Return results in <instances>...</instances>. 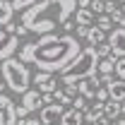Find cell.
<instances>
[{"mask_svg":"<svg viewBox=\"0 0 125 125\" xmlns=\"http://www.w3.org/2000/svg\"><path fill=\"white\" fill-rule=\"evenodd\" d=\"M10 2H12V7H15V10H22V12H24V10L34 7V5H36V2H41V0H10Z\"/></svg>","mask_w":125,"mask_h":125,"instance_id":"obj_21","label":"cell"},{"mask_svg":"<svg viewBox=\"0 0 125 125\" xmlns=\"http://www.w3.org/2000/svg\"><path fill=\"white\" fill-rule=\"evenodd\" d=\"M120 29H125V19H123V24H120Z\"/></svg>","mask_w":125,"mask_h":125,"instance_id":"obj_40","label":"cell"},{"mask_svg":"<svg viewBox=\"0 0 125 125\" xmlns=\"http://www.w3.org/2000/svg\"><path fill=\"white\" fill-rule=\"evenodd\" d=\"M75 31H77V36H75V39H87V31H89V27H75Z\"/></svg>","mask_w":125,"mask_h":125,"instance_id":"obj_31","label":"cell"},{"mask_svg":"<svg viewBox=\"0 0 125 125\" xmlns=\"http://www.w3.org/2000/svg\"><path fill=\"white\" fill-rule=\"evenodd\" d=\"M19 125H22V123H19Z\"/></svg>","mask_w":125,"mask_h":125,"instance_id":"obj_42","label":"cell"},{"mask_svg":"<svg viewBox=\"0 0 125 125\" xmlns=\"http://www.w3.org/2000/svg\"><path fill=\"white\" fill-rule=\"evenodd\" d=\"M62 92H65V96L75 99V96L79 94V89H77V84H65V89H62Z\"/></svg>","mask_w":125,"mask_h":125,"instance_id":"obj_28","label":"cell"},{"mask_svg":"<svg viewBox=\"0 0 125 125\" xmlns=\"http://www.w3.org/2000/svg\"><path fill=\"white\" fill-rule=\"evenodd\" d=\"M99 118H104V104H94L92 108L84 111V125H94Z\"/></svg>","mask_w":125,"mask_h":125,"instance_id":"obj_15","label":"cell"},{"mask_svg":"<svg viewBox=\"0 0 125 125\" xmlns=\"http://www.w3.org/2000/svg\"><path fill=\"white\" fill-rule=\"evenodd\" d=\"M120 113H123V111H120V104H118V101H106V104H104V118H106V120H111V123L118 120Z\"/></svg>","mask_w":125,"mask_h":125,"instance_id":"obj_16","label":"cell"},{"mask_svg":"<svg viewBox=\"0 0 125 125\" xmlns=\"http://www.w3.org/2000/svg\"><path fill=\"white\" fill-rule=\"evenodd\" d=\"M31 84H36V87H39V92H43V94H53L55 89H58L55 77H53V75H48V72H36V75L31 77Z\"/></svg>","mask_w":125,"mask_h":125,"instance_id":"obj_9","label":"cell"},{"mask_svg":"<svg viewBox=\"0 0 125 125\" xmlns=\"http://www.w3.org/2000/svg\"><path fill=\"white\" fill-rule=\"evenodd\" d=\"M120 111H123V115H125V101H123V104H120Z\"/></svg>","mask_w":125,"mask_h":125,"instance_id":"obj_39","label":"cell"},{"mask_svg":"<svg viewBox=\"0 0 125 125\" xmlns=\"http://www.w3.org/2000/svg\"><path fill=\"white\" fill-rule=\"evenodd\" d=\"M94 51H96L99 60H104V58H111V46H108V43H99V46L94 48Z\"/></svg>","mask_w":125,"mask_h":125,"instance_id":"obj_24","label":"cell"},{"mask_svg":"<svg viewBox=\"0 0 125 125\" xmlns=\"http://www.w3.org/2000/svg\"><path fill=\"white\" fill-rule=\"evenodd\" d=\"M87 41H89L92 48H96L99 43H106V34L99 29V27H89V31H87Z\"/></svg>","mask_w":125,"mask_h":125,"instance_id":"obj_17","label":"cell"},{"mask_svg":"<svg viewBox=\"0 0 125 125\" xmlns=\"http://www.w3.org/2000/svg\"><path fill=\"white\" fill-rule=\"evenodd\" d=\"M58 125H84V113L75 111V108H65V113H62Z\"/></svg>","mask_w":125,"mask_h":125,"instance_id":"obj_13","label":"cell"},{"mask_svg":"<svg viewBox=\"0 0 125 125\" xmlns=\"http://www.w3.org/2000/svg\"><path fill=\"white\" fill-rule=\"evenodd\" d=\"M113 67H115V58L111 55V58H104V60H99V67H96V72H101V75H113Z\"/></svg>","mask_w":125,"mask_h":125,"instance_id":"obj_19","label":"cell"},{"mask_svg":"<svg viewBox=\"0 0 125 125\" xmlns=\"http://www.w3.org/2000/svg\"><path fill=\"white\" fill-rule=\"evenodd\" d=\"M120 5H125V0H120Z\"/></svg>","mask_w":125,"mask_h":125,"instance_id":"obj_41","label":"cell"},{"mask_svg":"<svg viewBox=\"0 0 125 125\" xmlns=\"http://www.w3.org/2000/svg\"><path fill=\"white\" fill-rule=\"evenodd\" d=\"M94 99H96V104H106V101H111V99H108V89H106V87H101V89L96 92Z\"/></svg>","mask_w":125,"mask_h":125,"instance_id":"obj_26","label":"cell"},{"mask_svg":"<svg viewBox=\"0 0 125 125\" xmlns=\"http://www.w3.org/2000/svg\"><path fill=\"white\" fill-rule=\"evenodd\" d=\"M72 108H75V111H82V113H84V111H87V99L77 94V96L72 99Z\"/></svg>","mask_w":125,"mask_h":125,"instance_id":"obj_25","label":"cell"},{"mask_svg":"<svg viewBox=\"0 0 125 125\" xmlns=\"http://www.w3.org/2000/svg\"><path fill=\"white\" fill-rule=\"evenodd\" d=\"M96 67H99L96 51L92 46H84L77 58L60 72V84H75V82H82V79H89L96 75Z\"/></svg>","mask_w":125,"mask_h":125,"instance_id":"obj_3","label":"cell"},{"mask_svg":"<svg viewBox=\"0 0 125 125\" xmlns=\"http://www.w3.org/2000/svg\"><path fill=\"white\" fill-rule=\"evenodd\" d=\"M62 29H65V31H67V34H70V31L75 29V24H72V22H65V24H62Z\"/></svg>","mask_w":125,"mask_h":125,"instance_id":"obj_35","label":"cell"},{"mask_svg":"<svg viewBox=\"0 0 125 125\" xmlns=\"http://www.w3.org/2000/svg\"><path fill=\"white\" fill-rule=\"evenodd\" d=\"M77 89H79V96H84V99H94L96 92L101 89V82H99V77L94 75V77H89V79L77 82Z\"/></svg>","mask_w":125,"mask_h":125,"instance_id":"obj_10","label":"cell"},{"mask_svg":"<svg viewBox=\"0 0 125 125\" xmlns=\"http://www.w3.org/2000/svg\"><path fill=\"white\" fill-rule=\"evenodd\" d=\"M12 15H15L12 2H10V0H0V29L12 22Z\"/></svg>","mask_w":125,"mask_h":125,"instance_id":"obj_14","label":"cell"},{"mask_svg":"<svg viewBox=\"0 0 125 125\" xmlns=\"http://www.w3.org/2000/svg\"><path fill=\"white\" fill-rule=\"evenodd\" d=\"M94 125H111V120H106V118H99V120H96Z\"/></svg>","mask_w":125,"mask_h":125,"instance_id":"obj_36","label":"cell"},{"mask_svg":"<svg viewBox=\"0 0 125 125\" xmlns=\"http://www.w3.org/2000/svg\"><path fill=\"white\" fill-rule=\"evenodd\" d=\"M22 106L29 111H41L43 108V104H41V94L39 92H34V89H29L27 94H22Z\"/></svg>","mask_w":125,"mask_h":125,"instance_id":"obj_11","label":"cell"},{"mask_svg":"<svg viewBox=\"0 0 125 125\" xmlns=\"http://www.w3.org/2000/svg\"><path fill=\"white\" fill-rule=\"evenodd\" d=\"M106 43L111 46V55L118 60V58H125V29L115 27L111 31V36L106 39Z\"/></svg>","mask_w":125,"mask_h":125,"instance_id":"obj_5","label":"cell"},{"mask_svg":"<svg viewBox=\"0 0 125 125\" xmlns=\"http://www.w3.org/2000/svg\"><path fill=\"white\" fill-rule=\"evenodd\" d=\"M24 34H27V29H24L22 24H17V31H15V36H17V39H19V36H24Z\"/></svg>","mask_w":125,"mask_h":125,"instance_id":"obj_34","label":"cell"},{"mask_svg":"<svg viewBox=\"0 0 125 125\" xmlns=\"http://www.w3.org/2000/svg\"><path fill=\"white\" fill-rule=\"evenodd\" d=\"M0 77L5 82V87H10L15 94H27L31 84V72L29 65L19 60V58H7L0 62Z\"/></svg>","mask_w":125,"mask_h":125,"instance_id":"obj_4","label":"cell"},{"mask_svg":"<svg viewBox=\"0 0 125 125\" xmlns=\"http://www.w3.org/2000/svg\"><path fill=\"white\" fill-rule=\"evenodd\" d=\"M62 113H65V106L62 104H51V106H43V108L39 111V120L43 125H58L62 118Z\"/></svg>","mask_w":125,"mask_h":125,"instance_id":"obj_7","label":"cell"},{"mask_svg":"<svg viewBox=\"0 0 125 125\" xmlns=\"http://www.w3.org/2000/svg\"><path fill=\"white\" fill-rule=\"evenodd\" d=\"M79 41L72 34H48L39 36V41L24 43L19 48V60L24 65H36V72L60 75L62 70L79 55Z\"/></svg>","mask_w":125,"mask_h":125,"instance_id":"obj_1","label":"cell"},{"mask_svg":"<svg viewBox=\"0 0 125 125\" xmlns=\"http://www.w3.org/2000/svg\"><path fill=\"white\" fill-rule=\"evenodd\" d=\"M19 123H22V125H43L39 118H27V120H19Z\"/></svg>","mask_w":125,"mask_h":125,"instance_id":"obj_33","label":"cell"},{"mask_svg":"<svg viewBox=\"0 0 125 125\" xmlns=\"http://www.w3.org/2000/svg\"><path fill=\"white\" fill-rule=\"evenodd\" d=\"M111 17V22H113V24H118V27H120V24H123V12H120V10H115V12H113V15H108Z\"/></svg>","mask_w":125,"mask_h":125,"instance_id":"obj_29","label":"cell"},{"mask_svg":"<svg viewBox=\"0 0 125 125\" xmlns=\"http://www.w3.org/2000/svg\"><path fill=\"white\" fill-rule=\"evenodd\" d=\"M41 104H43V106H51V104H55V101H53V94H43V96H41Z\"/></svg>","mask_w":125,"mask_h":125,"instance_id":"obj_32","label":"cell"},{"mask_svg":"<svg viewBox=\"0 0 125 125\" xmlns=\"http://www.w3.org/2000/svg\"><path fill=\"white\" fill-rule=\"evenodd\" d=\"M106 89H108V99L111 101H118V104L125 101V82L123 79H113Z\"/></svg>","mask_w":125,"mask_h":125,"instance_id":"obj_12","label":"cell"},{"mask_svg":"<svg viewBox=\"0 0 125 125\" xmlns=\"http://www.w3.org/2000/svg\"><path fill=\"white\" fill-rule=\"evenodd\" d=\"M75 12H77V0H41L22 12V27L39 36H48L55 31L58 24L62 27L65 22H70Z\"/></svg>","mask_w":125,"mask_h":125,"instance_id":"obj_2","label":"cell"},{"mask_svg":"<svg viewBox=\"0 0 125 125\" xmlns=\"http://www.w3.org/2000/svg\"><path fill=\"white\" fill-rule=\"evenodd\" d=\"M2 89H5V82H2V77H0V94H2Z\"/></svg>","mask_w":125,"mask_h":125,"instance_id":"obj_38","label":"cell"},{"mask_svg":"<svg viewBox=\"0 0 125 125\" xmlns=\"http://www.w3.org/2000/svg\"><path fill=\"white\" fill-rule=\"evenodd\" d=\"M75 17H77V27H92L94 19H96L89 10H77V12H75Z\"/></svg>","mask_w":125,"mask_h":125,"instance_id":"obj_18","label":"cell"},{"mask_svg":"<svg viewBox=\"0 0 125 125\" xmlns=\"http://www.w3.org/2000/svg\"><path fill=\"white\" fill-rule=\"evenodd\" d=\"M15 115H17V120H22V118L29 115V111L24 108V106H15Z\"/></svg>","mask_w":125,"mask_h":125,"instance_id":"obj_30","label":"cell"},{"mask_svg":"<svg viewBox=\"0 0 125 125\" xmlns=\"http://www.w3.org/2000/svg\"><path fill=\"white\" fill-rule=\"evenodd\" d=\"M89 12H92L94 17L104 15V0H92V2H89Z\"/></svg>","mask_w":125,"mask_h":125,"instance_id":"obj_23","label":"cell"},{"mask_svg":"<svg viewBox=\"0 0 125 125\" xmlns=\"http://www.w3.org/2000/svg\"><path fill=\"white\" fill-rule=\"evenodd\" d=\"M96 27L104 31V34H108L111 27H113V22H111V17H108V15H99V17H96Z\"/></svg>","mask_w":125,"mask_h":125,"instance_id":"obj_20","label":"cell"},{"mask_svg":"<svg viewBox=\"0 0 125 125\" xmlns=\"http://www.w3.org/2000/svg\"><path fill=\"white\" fill-rule=\"evenodd\" d=\"M111 125H125V118H118V120H113Z\"/></svg>","mask_w":125,"mask_h":125,"instance_id":"obj_37","label":"cell"},{"mask_svg":"<svg viewBox=\"0 0 125 125\" xmlns=\"http://www.w3.org/2000/svg\"><path fill=\"white\" fill-rule=\"evenodd\" d=\"M115 10H118L115 0H106V2H104V15H113Z\"/></svg>","mask_w":125,"mask_h":125,"instance_id":"obj_27","label":"cell"},{"mask_svg":"<svg viewBox=\"0 0 125 125\" xmlns=\"http://www.w3.org/2000/svg\"><path fill=\"white\" fill-rule=\"evenodd\" d=\"M113 72H115V77H118V79H123V82H125V58H118V60H115Z\"/></svg>","mask_w":125,"mask_h":125,"instance_id":"obj_22","label":"cell"},{"mask_svg":"<svg viewBox=\"0 0 125 125\" xmlns=\"http://www.w3.org/2000/svg\"><path fill=\"white\" fill-rule=\"evenodd\" d=\"M0 125H17L15 101L5 94H0Z\"/></svg>","mask_w":125,"mask_h":125,"instance_id":"obj_8","label":"cell"},{"mask_svg":"<svg viewBox=\"0 0 125 125\" xmlns=\"http://www.w3.org/2000/svg\"><path fill=\"white\" fill-rule=\"evenodd\" d=\"M19 51V39L10 36L0 29V62L7 60V58H15V53Z\"/></svg>","mask_w":125,"mask_h":125,"instance_id":"obj_6","label":"cell"}]
</instances>
